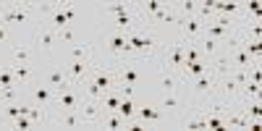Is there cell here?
Instances as JSON below:
<instances>
[{"instance_id":"obj_1","label":"cell","mask_w":262,"mask_h":131,"mask_svg":"<svg viewBox=\"0 0 262 131\" xmlns=\"http://www.w3.org/2000/svg\"><path fill=\"white\" fill-rule=\"evenodd\" d=\"M217 76L212 69H207L205 74H200L196 79H191V81H186L184 86H186V97H191V102L194 105H202L205 100H210V97H215V92H217Z\"/></svg>"},{"instance_id":"obj_2","label":"cell","mask_w":262,"mask_h":131,"mask_svg":"<svg viewBox=\"0 0 262 131\" xmlns=\"http://www.w3.org/2000/svg\"><path fill=\"white\" fill-rule=\"evenodd\" d=\"M32 18H37L32 3H0V24L21 27V24H29Z\"/></svg>"},{"instance_id":"obj_3","label":"cell","mask_w":262,"mask_h":131,"mask_svg":"<svg viewBox=\"0 0 262 131\" xmlns=\"http://www.w3.org/2000/svg\"><path fill=\"white\" fill-rule=\"evenodd\" d=\"M105 45H107V55H111V63H107V66L121 63L126 58H134V50H131V45H128V39H126L123 32L111 29L105 34Z\"/></svg>"},{"instance_id":"obj_4","label":"cell","mask_w":262,"mask_h":131,"mask_svg":"<svg viewBox=\"0 0 262 131\" xmlns=\"http://www.w3.org/2000/svg\"><path fill=\"white\" fill-rule=\"evenodd\" d=\"M186 45H189V42L186 39H176V42H173V45L170 48H165L163 45V55H160V69L163 71H176L179 74V69H181V66H184V53H186Z\"/></svg>"},{"instance_id":"obj_5","label":"cell","mask_w":262,"mask_h":131,"mask_svg":"<svg viewBox=\"0 0 262 131\" xmlns=\"http://www.w3.org/2000/svg\"><path fill=\"white\" fill-rule=\"evenodd\" d=\"M90 81H95L102 92H113L116 90V69L113 66H100V63H92V71H90Z\"/></svg>"},{"instance_id":"obj_6","label":"cell","mask_w":262,"mask_h":131,"mask_svg":"<svg viewBox=\"0 0 262 131\" xmlns=\"http://www.w3.org/2000/svg\"><path fill=\"white\" fill-rule=\"evenodd\" d=\"M84 100L81 95V86H66V90L55 92V102H53V111H74V107H79V102Z\"/></svg>"},{"instance_id":"obj_7","label":"cell","mask_w":262,"mask_h":131,"mask_svg":"<svg viewBox=\"0 0 262 131\" xmlns=\"http://www.w3.org/2000/svg\"><path fill=\"white\" fill-rule=\"evenodd\" d=\"M29 102H32V105H42V107H48V111H53L55 90H53V86H48L45 81H39V84L29 86Z\"/></svg>"},{"instance_id":"obj_8","label":"cell","mask_w":262,"mask_h":131,"mask_svg":"<svg viewBox=\"0 0 262 131\" xmlns=\"http://www.w3.org/2000/svg\"><path fill=\"white\" fill-rule=\"evenodd\" d=\"M92 63H95V60H69V66H66V74H69L71 86H81L86 79H90Z\"/></svg>"},{"instance_id":"obj_9","label":"cell","mask_w":262,"mask_h":131,"mask_svg":"<svg viewBox=\"0 0 262 131\" xmlns=\"http://www.w3.org/2000/svg\"><path fill=\"white\" fill-rule=\"evenodd\" d=\"M79 113H81L84 126H100L102 123V116H105L100 102H95V100H81L79 102Z\"/></svg>"},{"instance_id":"obj_10","label":"cell","mask_w":262,"mask_h":131,"mask_svg":"<svg viewBox=\"0 0 262 131\" xmlns=\"http://www.w3.org/2000/svg\"><path fill=\"white\" fill-rule=\"evenodd\" d=\"M42 81H45L48 86H53L55 92L66 90V86H71L69 74H66V66H50V69H45V74H42Z\"/></svg>"},{"instance_id":"obj_11","label":"cell","mask_w":262,"mask_h":131,"mask_svg":"<svg viewBox=\"0 0 262 131\" xmlns=\"http://www.w3.org/2000/svg\"><path fill=\"white\" fill-rule=\"evenodd\" d=\"M202 21L200 18H196V16H189V18H184L181 21V27H179V37L181 39H186V42H194L196 37H200L202 34Z\"/></svg>"},{"instance_id":"obj_12","label":"cell","mask_w":262,"mask_h":131,"mask_svg":"<svg viewBox=\"0 0 262 131\" xmlns=\"http://www.w3.org/2000/svg\"><path fill=\"white\" fill-rule=\"evenodd\" d=\"M34 42H37V48L39 50H53V45H55V42H58V32L55 29H50L48 24H42L37 32H34Z\"/></svg>"},{"instance_id":"obj_13","label":"cell","mask_w":262,"mask_h":131,"mask_svg":"<svg viewBox=\"0 0 262 131\" xmlns=\"http://www.w3.org/2000/svg\"><path fill=\"white\" fill-rule=\"evenodd\" d=\"M8 69H11V74H13V79H16V84L21 86V90L34 81V74H32L29 63H8Z\"/></svg>"},{"instance_id":"obj_14","label":"cell","mask_w":262,"mask_h":131,"mask_svg":"<svg viewBox=\"0 0 262 131\" xmlns=\"http://www.w3.org/2000/svg\"><path fill=\"white\" fill-rule=\"evenodd\" d=\"M184 95H179V92H163V100H160V111L163 113H179L181 107H184Z\"/></svg>"},{"instance_id":"obj_15","label":"cell","mask_w":262,"mask_h":131,"mask_svg":"<svg viewBox=\"0 0 262 131\" xmlns=\"http://www.w3.org/2000/svg\"><path fill=\"white\" fill-rule=\"evenodd\" d=\"M29 118H32V126L34 128H45V126H53V116L48 107H42V105H32L29 107Z\"/></svg>"},{"instance_id":"obj_16","label":"cell","mask_w":262,"mask_h":131,"mask_svg":"<svg viewBox=\"0 0 262 131\" xmlns=\"http://www.w3.org/2000/svg\"><path fill=\"white\" fill-rule=\"evenodd\" d=\"M181 86H184V81L176 71H163L160 69V90L163 92H181Z\"/></svg>"},{"instance_id":"obj_17","label":"cell","mask_w":262,"mask_h":131,"mask_svg":"<svg viewBox=\"0 0 262 131\" xmlns=\"http://www.w3.org/2000/svg\"><path fill=\"white\" fill-rule=\"evenodd\" d=\"M137 118L142 123H163L165 121V113L160 111V107H149V105H137Z\"/></svg>"},{"instance_id":"obj_18","label":"cell","mask_w":262,"mask_h":131,"mask_svg":"<svg viewBox=\"0 0 262 131\" xmlns=\"http://www.w3.org/2000/svg\"><path fill=\"white\" fill-rule=\"evenodd\" d=\"M69 55H71V60H95V53H92L90 42H74V45L69 48Z\"/></svg>"},{"instance_id":"obj_19","label":"cell","mask_w":262,"mask_h":131,"mask_svg":"<svg viewBox=\"0 0 262 131\" xmlns=\"http://www.w3.org/2000/svg\"><path fill=\"white\" fill-rule=\"evenodd\" d=\"M131 11H137V3H107V6L102 8V13H105L107 18L126 16V13H131Z\"/></svg>"},{"instance_id":"obj_20","label":"cell","mask_w":262,"mask_h":131,"mask_svg":"<svg viewBox=\"0 0 262 131\" xmlns=\"http://www.w3.org/2000/svg\"><path fill=\"white\" fill-rule=\"evenodd\" d=\"M102 128H113V131H118V128H128V121L118 113V111H113V113H105L102 116V123H100Z\"/></svg>"},{"instance_id":"obj_21","label":"cell","mask_w":262,"mask_h":131,"mask_svg":"<svg viewBox=\"0 0 262 131\" xmlns=\"http://www.w3.org/2000/svg\"><path fill=\"white\" fill-rule=\"evenodd\" d=\"M118 105H121V95H118V92H105L102 100H100V107H102L105 113L118 111Z\"/></svg>"},{"instance_id":"obj_22","label":"cell","mask_w":262,"mask_h":131,"mask_svg":"<svg viewBox=\"0 0 262 131\" xmlns=\"http://www.w3.org/2000/svg\"><path fill=\"white\" fill-rule=\"evenodd\" d=\"M118 113H121L126 121H131V118H134V116H137V102H134V97H121Z\"/></svg>"},{"instance_id":"obj_23","label":"cell","mask_w":262,"mask_h":131,"mask_svg":"<svg viewBox=\"0 0 262 131\" xmlns=\"http://www.w3.org/2000/svg\"><path fill=\"white\" fill-rule=\"evenodd\" d=\"M32 50L29 48H11V63H29Z\"/></svg>"},{"instance_id":"obj_24","label":"cell","mask_w":262,"mask_h":131,"mask_svg":"<svg viewBox=\"0 0 262 131\" xmlns=\"http://www.w3.org/2000/svg\"><path fill=\"white\" fill-rule=\"evenodd\" d=\"M58 39L66 42V45H74V42H76V32H74V27H63V29H58Z\"/></svg>"},{"instance_id":"obj_25","label":"cell","mask_w":262,"mask_h":131,"mask_svg":"<svg viewBox=\"0 0 262 131\" xmlns=\"http://www.w3.org/2000/svg\"><path fill=\"white\" fill-rule=\"evenodd\" d=\"M0 86H18L8 66H3V69H0Z\"/></svg>"},{"instance_id":"obj_26","label":"cell","mask_w":262,"mask_h":131,"mask_svg":"<svg viewBox=\"0 0 262 131\" xmlns=\"http://www.w3.org/2000/svg\"><path fill=\"white\" fill-rule=\"evenodd\" d=\"M11 128H21V131H27V128H34V126H32V118H29V116H18V118L11 123Z\"/></svg>"},{"instance_id":"obj_27","label":"cell","mask_w":262,"mask_h":131,"mask_svg":"<svg viewBox=\"0 0 262 131\" xmlns=\"http://www.w3.org/2000/svg\"><path fill=\"white\" fill-rule=\"evenodd\" d=\"M6 39H8V27L0 24V42H6Z\"/></svg>"},{"instance_id":"obj_28","label":"cell","mask_w":262,"mask_h":131,"mask_svg":"<svg viewBox=\"0 0 262 131\" xmlns=\"http://www.w3.org/2000/svg\"><path fill=\"white\" fill-rule=\"evenodd\" d=\"M0 102H3V86H0Z\"/></svg>"}]
</instances>
